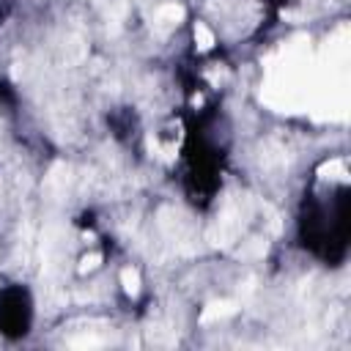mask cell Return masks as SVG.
<instances>
[{"mask_svg": "<svg viewBox=\"0 0 351 351\" xmlns=\"http://www.w3.org/2000/svg\"><path fill=\"white\" fill-rule=\"evenodd\" d=\"M236 310H239V304H236V302H228V299H222V302H211L208 307H203V313H200V321H203V324H211V321H222V318H230V315H236Z\"/></svg>", "mask_w": 351, "mask_h": 351, "instance_id": "6da1fadb", "label": "cell"}, {"mask_svg": "<svg viewBox=\"0 0 351 351\" xmlns=\"http://www.w3.org/2000/svg\"><path fill=\"white\" fill-rule=\"evenodd\" d=\"M184 5H178V3H165V5H159L156 8V22L159 25H178L181 19H184Z\"/></svg>", "mask_w": 351, "mask_h": 351, "instance_id": "7a4b0ae2", "label": "cell"}, {"mask_svg": "<svg viewBox=\"0 0 351 351\" xmlns=\"http://www.w3.org/2000/svg\"><path fill=\"white\" fill-rule=\"evenodd\" d=\"M318 176L321 178H340V181H348V170H346V162L343 159H329L318 167Z\"/></svg>", "mask_w": 351, "mask_h": 351, "instance_id": "3957f363", "label": "cell"}, {"mask_svg": "<svg viewBox=\"0 0 351 351\" xmlns=\"http://www.w3.org/2000/svg\"><path fill=\"white\" fill-rule=\"evenodd\" d=\"M121 285H123V291H126L129 296H137V293H140V274H137V269L126 266V269L121 271Z\"/></svg>", "mask_w": 351, "mask_h": 351, "instance_id": "277c9868", "label": "cell"}, {"mask_svg": "<svg viewBox=\"0 0 351 351\" xmlns=\"http://www.w3.org/2000/svg\"><path fill=\"white\" fill-rule=\"evenodd\" d=\"M195 44H197V49L200 52H208L211 47H214V33L206 27V25H195Z\"/></svg>", "mask_w": 351, "mask_h": 351, "instance_id": "5b68a950", "label": "cell"}, {"mask_svg": "<svg viewBox=\"0 0 351 351\" xmlns=\"http://www.w3.org/2000/svg\"><path fill=\"white\" fill-rule=\"evenodd\" d=\"M99 263H101V255H99V252H90V255H85V258L80 261V266H77V271H80V274H88V271H93V269H99Z\"/></svg>", "mask_w": 351, "mask_h": 351, "instance_id": "8992f818", "label": "cell"}]
</instances>
